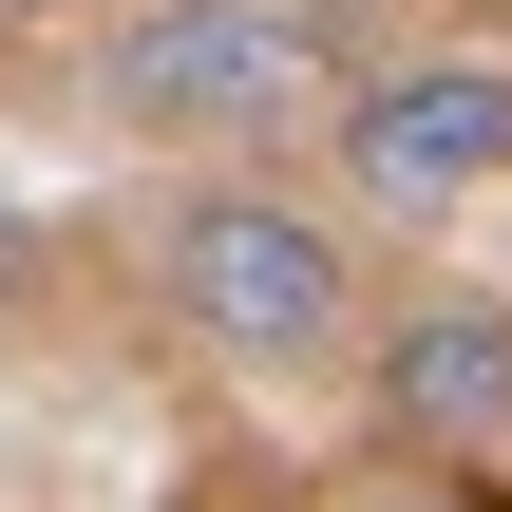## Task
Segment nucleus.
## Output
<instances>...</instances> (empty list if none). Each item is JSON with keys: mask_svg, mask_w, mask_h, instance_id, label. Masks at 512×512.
I'll return each instance as SVG.
<instances>
[{"mask_svg": "<svg viewBox=\"0 0 512 512\" xmlns=\"http://www.w3.org/2000/svg\"><path fill=\"white\" fill-rule=\"evenodd\" d=\"M152 285H171V323H190L209 361H247V380H304V361H342V342L380 323L342 209H304V190H266V171L190 190L171 247H152Z\"/></svg>", "mask_w": 512, "mask_h": 512, "instance_id": "1", "label": "nucleus"}, {"mask_svg": "<svg viewBox=\"0 0 512 512\" xmlns=\"http://www.w3.org/2000/svg\"><path fill=\"white\" fill-rule=\"evenodd\" d=\"M323 152H342L361 209H475L512 171V57H399V76H361L323 114Z\"/></svg>", "mask_w": 512, "mask_h": 512, "instance_id": "3", "label": "nucleus"}, {"mask_svg": "<svg viewBox=\"0 0 512 512\" xmlns=\"http://www.w3.org/2000/svg\"><path fill=\"white\" fill-rule=\"evenodd\" d=\"M19 285H38V228H19V209H0V323H19Z\"/></svg>", "mask_w": 512, "mask_h": 512, "instance_id": "5", "label": "nucleus"}, {"mask_svg": "<svg viewBox=\"0 0 512 512\" xmlns=\"http://www.w3.org/2000/svg\"><path fill=\"white\" fill-rule=\"evenodd\" d=\"M418 512H456V494H418Z\"/></svg>", "mask_w": 512, "mask_h": 512, "instance_id": "7", "label": "nucleus"}, {"mask_svg": "<svg viewBox=\"0 0 512 512\" xmlns=\"http://www.w3.org/2000/svg\"><path fill=\"white\" fill-rule=\"evenodd\" d=\"M380 437H418V456H512V304L437 285V304L380 323Z\"/></svg>", "mask_w": 512, "mask_h": 512, "instance_id": "4", "label": "nucleus"}, {"mask_svg": "<svg viewBox=\"0 0 512 512\" xmlns=\"http://www.w3.org/2000/svg\"><path fill=\"white\" fill-rule=\"evenodd\" d=\"M0 19H76V0H0Z\"/></svg>", "mask_w": 512, "mask_h": 512, "instance_id": "6", "label": "nucleus"}, {"mask_svg": "<svg viewBox=\"0 0 512 512\" xmlns=\"http://www.w3.org/2000/svg\"><path fill=\"white\" fill-rule=\"evenodd\" d=\"M95 76H114V114L171 133V152H266V133H304V114L361 95V76H342V19H304V0H133Z\"/></svg>", "mask_w": 512, "mask_h": 512, "instance_id": "2", "label": "nucleus"}]
</instances>
